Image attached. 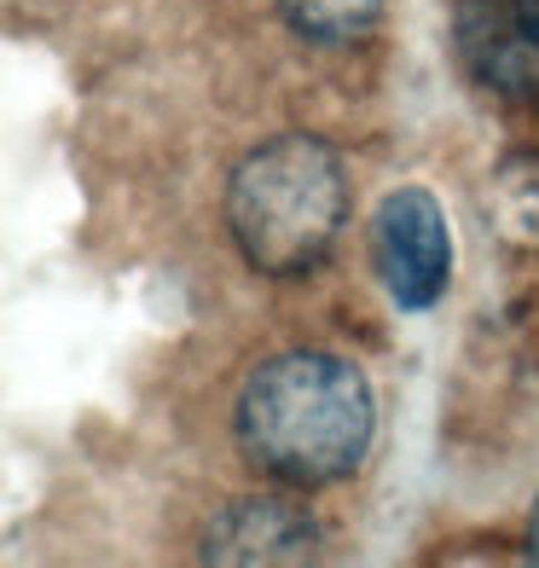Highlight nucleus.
I'll list each match as a JSON object with an SVG mask.
<instances>
[{"mask_svg": "<svg viewBox=\"0 0 539 568\" xmlns=\"http://www.w3.org/2000/svg\"><path fill=\"white\" fill-rule=\"evenodd\" d=\"M233 424L244 458L262 476L285 487H330L359 470L377 406L354 359L296 348L250 372Z\"/></svg>", "mask_w": 539, "mask_h": 568, "instance_id": "1", "label": "nucleus"}, {"mask_svg": "<svg viewBox=\"0 0 539 568\" xmlns=\"http://www.w3.org/2000/svg\"><path fill=\"white\" fill-rule=\"evenodd\" d=\"M343 221H348V180L325 140L307 134L267 140L233 169L226 226H233V244L255 273L291 278L319 267L325 250L337 244Z\"/></svg>", "mask_w": 539, "mask_h": 568, "instance_id": "2", "label": "nucleus"}, {"mask_svg": "<svg viewBox=\"0 0 539 568\" xmlns=\"http://www.w3.org/2000/svg\"><path fill=\"white\" fill-rule=\"evenodd\" d=\"M372 262L383 273V291L395 296V307L424 314L447 296L452 278V232L441 221V203L424 186H400L377 203L372 221Z\"/></svg>", "mask_w": 539, "mask_h": 568, "instance_id": "3", "label": "nucleus"}, {"mask_svg": "<svg viewBox=\"0 0 539 568\" xmlns=\"http://www.w3.org/2000/svg\"><path fill=\"white\" fill-rule=\"evenodd\" d=\"M452 59L481 93L505 105H539V36L522 23L517 0H458Z\"/></svg>", "mask_w": 539, "mask_h": 568, "instance_id": "4", "label": "nucleus"}, {"mask_svg": "<svg viewBox=\"0 0 539 568\" xmlns=\"http://www.w3.org/2000/svg\"><path fill=\"white\" fill-rule=\"evenodd\" d=\"M314 523L307 510H296L291 499H238L215 516L210 546L203 557L210 562H302L314 557Z\"/></svg>", "mask_w": 539, "mask_h": 568, "instance_id": "5", "label": "nucleus"}, {"mask_svg": "<svg viewBox=\"0 0 539 568\" xmlns=\"http://www.w3.org/2000/svg\"><path fill=\"white\" fill-rule=\"evenodd\" d=\"M383 0H278V18L314 47H348L377 23Z\"/></svg>", "mask_w": 539, "mask_h": 568, "instance_id": "6", "label": "nucleus"}, {"mask_svg": "<svg viewBox=\"0 0 539 568\" xmlns=\"http://www.w3.org/2000/svg\"><path fill=\"white\" fill-rule=\"evenodd\" d=\"M494 221L510 244L533 250L539 244V169L533 163H505L494 174Z\"/></svg>", "mask_w": 539, "mask_h": 568, "instance_id": "7", "label": "nucleus"}, {"mask_svg": "<svg viewBox=\"0 0 539 568\" xmlns=\"http://www.w3.org/2000/svg\"><path fill=\"white\" fill-rule=\"evenodd\" d=\"M517 12H522V23L539 36V0H517Z\"/></svg>", "mask_w": 539, "mask_h": 568, "instance_id": "8", "label": "nucleus"}, {"mask_svg": "<svg viewBox=\"0 0 539 568\" xmlns=\"http://www.w3.org/2000/svg\"><path fill=\"white\" fill-rule=\"evenodd\" d=\"M528 551H533V562H539V505H533V523H528Z\"/></svg>", "mask_w": 539, "mask_h": 568, "instance_id": "9", "label": "nucleus"}]
</instances>
